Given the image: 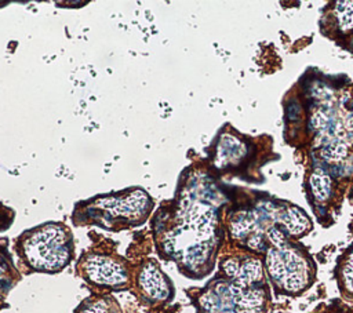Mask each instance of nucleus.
<instances>
[{
    "label": "nucleus",
    "instance_id": "1",
    "mask_svg": "<svg viewBox=\"0 0 353 313\" xmlns=\"http://www.w3.org/2000/svg\"><path fill=\"white\" fill-rule=\"evenodd\" d=\"M25 263L36 272L57 273L73 258L70 230L59 222H47L26 230L17 244Z\"/></svg>",
    "mask_w": 353,
    "mask_h": 313
},
{
    "label": "nucleus",
    "instance_id": "2",
    "mask_svg": "<svg viewBox=\"0 0 353 313\" xmlns=\"http://www.w3.org/2000/svg\"><path fill=\"white\" fill-rule=\"evenodd\" d=\"M152 199L138 188L125 190L124 194L113 193L98 196L85 204L84 215L95 225L106 229H124L141 225L146 221L152 210Z\"/></svg>",
    "mask_w": 353,
    "mask_h": 313
},
{
    "label": "nucleus",
    "instance_id": "3",
    "mask_svg": "<svg viewBox=\"0 0 353 313\" xmlns=\"http://www.w3.org/2000/svg\"><path fill=\"white\" fill-rule=\"evenodd\" d=\"M266 272L274 287L284 294H299L313 279V266L309 256L296 245L285 243L266 251Z\"/></svg>",
    "mask_w": 353,
    "mask_h": 313
},
{
    "label": "nucleus",
    "instance_id": "4",
    "mask_svg": "<svg viewBox=\"0 0 353 313\" xmlns=\"http://www.w3.org/2000/svg\"><path fill=\"white\" fill-rule=\"evenodd\" d=\"M81 261V274L98 287L121 288L128 281L125 265L113 256L92 254Z\"/></svg>",
    "mask_w": 353,
    "mask_h": 313
},
{
    "label": "nucleus",
    "instance_id": "5",
    "mask_svg": "<svg viewBox=\"0 0 353 313\" xmlns=\"http://www.w3.org/2000/svg\"><path fill=\"white\" fill-rule=\"evenodd\" d=\"M141 292L152 302H164L172 296V283L154 262L143 265L138 274Z\"/></svg>",
    "mask_w": 353,
    "mask_h": 313
},
{
    "label": "nucleus",
    "instance_id": "6",
    "mask_svg": "<svg viewBox=\"0 0 353 313\" xmlns=\"http://www.w3.org/2000/svg\"><path fill=\"white\" fill-rule=\"evenodd\" d=\"M245 153L244 143L237 138L226 134L218 141L216 152H215V164L221 168L237 164L239 160L243 159Z\"/></svg>",
    "mask_w": 353,
    "mask_h": 313
},
{
    "label": "nucleus",
    "instance_id": "7",
    "mask_svg": "<svg viewBox=\"0 0 353 313\" xmlns=\"http://www.w3.org/2000/svg\"><path fill=\"white\" fill-rule=\"evenodd\" d=\"M74 313H121V310L114 298L98 296L84 301Z\"/></svg>",
    "mask_w": 353,
    "mask_h": 313
},
{
    "label": "nucleus",
    "instance_id": "8",
    "mask_svg": "<svg viewBox=\"0 0 353 313\" xmlns=\"http://www.w3.org/2000/svg\"><path fill=\"white\" fill-rule=\"evenodd\" d=\"M309 186L312 196L317 201H325L331 193V179L323 170H316L312 172L309 179Z\"/></svg>",
    "mask_w": 353,
    "mask_h": 313
},
{
    "label": "nucleus",
    "instance_id": "9",
    "mask_svg": "<svg viewBox=\"0 0 353 313\" xmlns=\"http://www.w3.org/2000/svg\"><path fill=\"white\" fill-rule=\"evenodd\" d=\"M335 15L339 29L347 32L353 29V1H339L335 7Z\"/></svg>",
    "mask_w": 353,
    "mask_h": 313
},
{
    "label": "nucleus",
    "instance_id": "10",
    "mask_svg": "<svg viewBox=\"0 0 353 313\" xmlns=\"http://www.w3.org/2000/svg\"><path fill=\"white\" fill-rule=\"evenodd\" d=\"M341 283L346 292L353 294V250L349 251L341 267Z\"/></svg>",
    "mask_w": 353,
    "mask_h": 313
},
{
    "label": "nucleus",
    "instance_id": "11",
    "mask_svg": "<svg viewBox=\"0 0 353 313\" xmlns=\"http://www.w3.org/2000/svg\"><path fill=\"white\" fill-rule=\"evenodd\" d=\"M346 154V148L342 143H330L323 149V156L328 160H339Z\"/></svg>",
    "mask_w": 353,
    "mask_h": 313
},
{
    "label": "nucleus",
    "instance_id": "12",
    "mask_svg": "<svg viewBox=\"0 0 353 313\" xmlns=\"http://www.w3.org/2000/svg\"><path fill=\"white\" fill-rule=\"evenodd\" d=\"M6 276H7V263L0 255V285L6 281Z\"/></svg>",
    "mask_w": 353,
    "mask_h": 313
}]
</instances>
